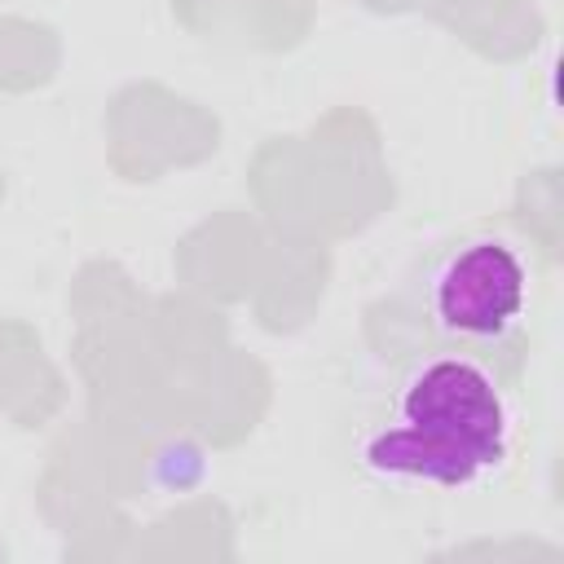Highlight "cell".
Masks as SVG:
<instances>
[{"label": "cell", "instance_id": "obj_1", "mask_svg": "<svg viewBox=\"0 0 564 564\" xmlns=\"http://www.w3.org/2000/svg\"><path fill=\"white\" fill-rule=\"evenodd\" d=\"M516 454V405L498 375L471 352L419 357L375 423L357 463L383 485L480 489L507 471Z\"/></svg>", "mask_w": 564, "mask_h": 564}, {"label": "cell", "instance_id": "obj_2", "mask_svg": "<svg viewBox=\"0 0 564 564\" xmlns=\"http://www.w3.org/2000/svg\"><path fill=\"white\" fill-rule=\"evenodd\" d=\"M427 317L458 348L507 344L533 300V269L516 238L467 234L427 269Z\"/></svg>", "mask_w": 564, "mask_h": 564}]
</instances>
